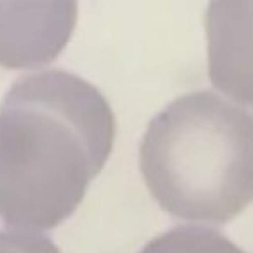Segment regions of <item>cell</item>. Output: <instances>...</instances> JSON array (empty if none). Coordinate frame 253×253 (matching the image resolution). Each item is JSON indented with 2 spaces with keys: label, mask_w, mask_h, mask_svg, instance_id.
<instances>
[{
  "label": "cell",
  "mask_w": 253,
  "mask_h": 253,
  "mask_svg": "<svg viewBox=\"0 0 253 253\" xmlns=\"http://www.w3.org/2000/svg\"><path fill=\"white\" fill-rule=\"evenodd\" d=\"M115 138L108 101L62 69L32 73L0 103V218L50 230L73 214Z\"/></svg>",
  "instance_id": "6da1fadb"
},
{
  "label": "cell",
  "mask_w": 253,
  "mask_h": 253,
  "mask_svg": "<svg viewBox=\"0 0 253 253\" xmlns=\"http://www.w3.org/2000/svg\"><path fill=\"white\" fill-rule=\"evenodd\" d=\"M140 172L169 214L228 223L253 200V114L207 90L177 97L149 124Z\"/></svg>",
  "instance_id": "7a4b0ae2"
},
{
  "label": "cell",
  "mask_w": 253,
  "mask_h": 253,
  "mask_svg": "<svg viewBox=\"0 0 253 253\" xmlns=\"http://www.w3.org/2000/svg\"><path fill=\"white\" fill-rule=\"evenodd\" d=\"M76 21V2H0V66L39 68L68 44Z\"/></svg>",
  "instance_id": "3957f363"
},
{
  "label": "cell",
  "mask_w": 253,
  "mask_h": 253,
  "mask_svg": "<svg viewBox=\"0 0 253 253\" xmlns=\"http://www.w3.org/2000/svg\"><path fill=\"white\" fill-rule=\"evenodd\" d=\"M209 78L234 101L253 106V0H216L206 13Z\"/></svg>",
  "instance_id": "277c9868"
},
{
  "label": "cell",
  "mask_w": 253,
  "mask_h": 253,
  "mask_svg": "<svg viewBox=\"0 0 253 253\" xmlns=\"http://www.w3.org/2000/svg\"><path fill=\"white\" fill-rule=\"evenodd\" d=\"M140 253H246L216 230L175 227L149 241Z\"/></svg>",
  "instance_id": "5b68a950"
},
{
  "label": "cell",
  "mask_w": 253,
  "mask_h": 253,
  "mask_svg": "<svg viewBox=\"0 0 253 253\" xmlns=\"http://www.w3.org/2000/svg\"><path fill=\"white\" fill-rule=\"evenodd\" d=\"M0 253H60L50 237L29 228H2Z\"/></svg>",
  "instance_id": "8992f818"
}]
</instances>
